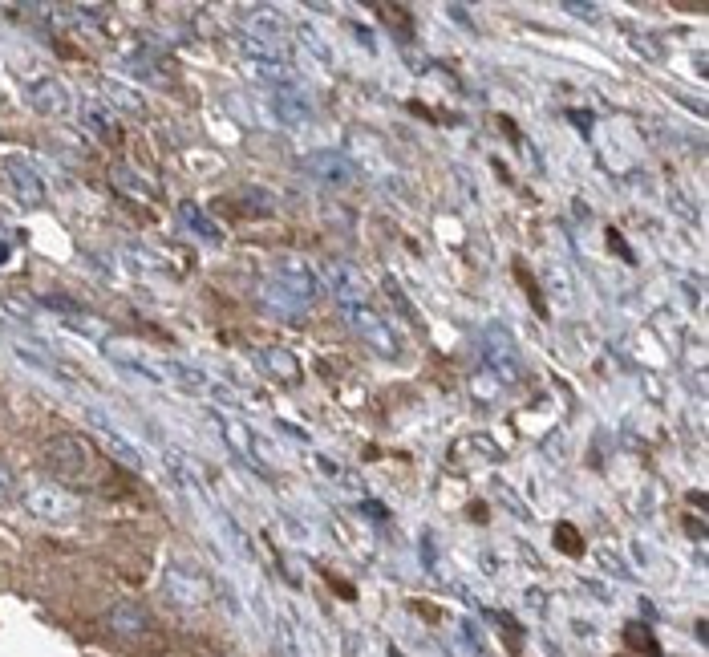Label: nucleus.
<instances>
[{"mask_svg": "<svg viewBox=\"0 0 709 657\" xmlns=\"http://www.w3.org/2000/svg\"><path fill=\"white\" fill-rule=\"evenodd\" d=\"M45 467L57 479L77 483V487L94 483V455L86 451V443L77 434H53L49 438V443H45Z\"/></svg>", "mask_w": 709, "mask_h": 657, "instance_id": "obj_1", "label": "nucleus"}, {"mask_svg": "<svg viewBox=\"0 0 709 657\" xmlns=\"http://www.w3.org/2000/svg\"><path fill=\"white\" fill-rule=\"evenodd\" d=\"M110 179H114V187L118 191H126V195H134V199H150L154 195V187L142 179V171H134L130 163H118L114 171H110Z\"/></svg>", "mask_w": 709, "mask_h": 657, "instance_id": "obj_22", "label": "nucleus"}, {"mask_svg": "<svg viewBox=\"0 0 709 657\" xmlns=\"http://www.w3.org/2000/svg\"><path fill=\"white\" fill-rule=\"evenodd\" d=\"M341 313H345V321L353 325V333L373 349V353H381V357H398V333H393L369 305H341Z\"/></svg>", "mask_w": 709, "mask_h": 657, "instance_id": "obj_4", "label": "nucleus"}, {"mask_svg": "<svg viewBox=\"0 0 709 657\" xmlns=\"http://www.w3.org/2000/svg\"><path fill=\"white\" fill-rule=\"evenodd\" d=\"M300 37L308 41V49H312V53H317L321 61H329V57H333V53H329V45H321V37H317V33H312V29H304Z\"/></svg>", "mask_w": 709, "mask_h": 657, "instance_id": "obj_29", "label": "nucleus"}, {"mask_svg": "<svg viewBox=\"0 0 709 657\" xmlns=\"http://www.w3.org/2000/svg\"><path fill=\"white\" fill-rule=\"evenodd\" d=\"M13 353L29 365V370H41V374H57V361H53V353L49 349H41V345H25V341H13Z\"/></svg>", "mask_w": 709, "mask_h": 657, "instance_id": "obj_23", "label": "nucleus"}, {"mask_svg": "<svg viewBox=\"0 0 709 657\" xmlns=\"http://www.w3.org/2000/svg\"><path fill=\"white\" fill-rule=\"evenodd\" d=\"M272 106H276V118H280V122H292V126H300V122H308V118H312L308 98H304L292 82H284L280 90H272Z\"/></svg>", "mask_w": 709, "mask_h": 657, "instance_id": "obj_15", "label": "nucleus"}, {"mask_svg": "<svg viewBox=\"0 0 709 657\" xmlns=\"http://www.w3.org/2000/svg\"><path fill=\"white\" fill-rule=\"evenodd\" d=\"M29 106L37 114H49V118H65L77 110V94L61 82V78H37L29 86Z\"/></svg>", "mask_w": 709, "mask_h": 657, "instance_id": "obj_8", "label": "nucleus"}, {"mask_svg": "<svg viewBox=\"0 0 709 657\" xmlns=\"http://www.w3.org/2000/svg\"><path fill=\"white\" fill-rule=\"evenodd\" d=\"M483 370L487 374H495L503 386H511V382H519V349H515V341H511V333L507 329H499V325H491L487 333H483Z\"/></svg>", "mask_w": 709, "mask_h": 657, "instance_id": "obj_6", "label": "nucleus"}, {"mask_svg": "<svg viewBox=\"0 0 709 657\" xmlns=\"http://www.w3.org/2000/svg\"><path fill=\"white\" fill-rule=\"evenodd\" d=\"M470 390H475V398H479V402H491V398L503 390V382H499L495 374H487V370H483L475 382H470Z\"/></svg>", "mask_w": 709, "mask_h": 657, "instance_id": "obj_27", "label": "nucleus"}, {"mask_svg": "<svg viewBox=\"0 0 709 657\" xmlns=\"http://www.w3.org/2000/svg\"><path fill=\"white\" fill-rule=\"evenodd\" d=\"M102 90H106V98H110L122 114H130V118H142V114H146V98H142V90H134V86L118 82V78H106Z\"/></svg>", "mask_w": 709, "mask_h": 657, "instance_id": "obj_18", "label": "nucleus"}, {"mask_svg": "<svg viewBox=\"0 0 709 657\" xmlns=\"http://www.w3.org/2000/svg\"><path fill=\"white\" fill-rule=\"evenodd\" d=\"M90 418H94V430H98V443H102V447H106V451H110L122 467H130V471H142V467H146L142 451L130 443V438H126V434H122V430H118V426H114L102 410H90Z\"/></svg>", "mask_w": 709, "mask_h": 657, "instance_id": "obj_10", "label": "nucleus"}, {"mask_svg": "<svg viewBox=\"0 0 709 657\" xmlns=\"http://www.w3.org/2000/svg\"><path fill=\"white\" fill-rule=\"evenodd\" d=\"M106 625H110V633H114V637H122V641H142V637L154 629V621H150L146 605H138V601H118V605L110 609Z\"/></svg>", "mask_w": 709, "mask_h": 657, "instance_id": "obj_11", "label": "nucleus"}, {"mask_svg": "<svg viewBox=\"0 0 709 657\" xmlns=\"http://www.w3.org/2000/svg\"><path fill=\"white\" fill-rule=\"evenodd\" d=\"M159 374H163V382H175V386H183V390H207V378L199 374V370H191V365H183V361H159Z\"/></svg>", "mask_w": 709, "mask_h": 657, "instance_id": "obj_21", "label": "nucleus"}, {"mask_svg": "<svg viewBox=\"0 0 709 657\" xmlns=\"http://www.w3.org/2000/svg\"><path fill=\"white\" fill-rule=\"evenodd\" d=\"M21 503L33 511V516H41V520H73L77 516V503L65 487H57V483H25V491H21Z\"/></svg>", "mask_w": 709, "mask_h": 657, "instance_id": "obj_5", "label": "nucleus"}, {"mask_svg": "<svg viewBox=\"0 0 709 657\" xmlns=\"http://www.w3.org/2000/svg\"><path fill=\"white\" fill-rule=\"evenodd\" d=\"M256 361L264 365L272 378H280V382H296V378H300V361H296L292 349H260Z\"/></svg>", "mask_w": 709, "mask_h": 657, "instance_id": "obj_17", "label": "nucleus"}, {"mask_svg": "<svg viewBox=\"0 0 709 657\" xmlns=\"http://www.w3.org/2000/svg\"><path fill=\"white\" fill-rule=\"evenodd\" d=\"M5 179H9L13 195H17L25 207H41V203H45V179H41L37 167H29L25 159H9V163H5Z\"/></svg>", "mask_w": 709, "mask_h": 657, "instance_id": "obj_12", "label": "nucleus"}, {"mask_svg": "<svg viewBox=\"0 0 709 657\" xmlns=\"http://www.w3.org/2000/svg\"><path fill=\"white\" fill-rule=\"evenodd\" d=\"M543 284H547V297L556 309H572L576 305V276L564 260H551L547 272H543Z\"/></svg>", "mask_w": 709, "mask_h": 657, "instance_id": "obj_14", "label": "nucleus"}, {"mask_svg": "<svg viewBox=\"0 0 709 657\" xmlns=\"http://www.w3.org/2000/svg\"><path fill=\"white\" fill-rule=\"evenodd\" d=\"M276 649H280V657H300V645H296V633H292V625L288 621H276Z\"/></svg>", "mask_w": 709, "mask_h": 657, "instance_id": "obj_26", "label": "nucleus"}, {"mask_svg": "<svg viewBox=\"0 0 709 657\" xmlns=\"http://www.w3.org/2000/svg\"><path fill=\"white\" fill-rule=\"evenodd\" d=\"M122 260H126V268H130L134 276H167V272H171L167 256L150 252V248H142V244H130V248H122Z\"/></svg>", "mask_w": 709, "mask_h": 657, "instance_id": "obj_16", "label": "nucleus"}, {"mask_svg": "<svg viewBox=\"0 0 709 657\" xmlns=\"http://www.w3.org/2000/svg\"><path fill=\"white\" fill-rule=\"evenodd\" d=\"M321 272H325V288L333 292V301H341V305H361V301H365L369 284H365V276H361V268H357V264L329 260Z\"/></svg>", "mask_w": 709, "mask_h": 657, "instance_id": "obj_7", "label": "nucleus"}, {"mask_svg": "<svg viewBox=\"0 0 709 657\" xmlns=\"http://www.w3.org/2000/svg\"><path fill=\"white\" fill-rule=\"evenodd\" d=\"M179 215H183V224H187L191 232H199L203 240H219V236H223V232H219V224H211V219H207L195 203H183V207H179Z\"/></svg>", "mask_w": 709, "mask_h": 657, "instance_id": "obj_25", "label": "nucleus"}, {"mask_svg": "<svg viewBox=\"0 0 709 657\" xmlns=\"http://www.w3.org/2000/svg\"><path fill=\"white\" fill-rule=\"evenodd\" d=\"M244 25H248L252 41H264V45L288 41V21L276 9H244Z\"/></svg>", "mask_w": 709, "mask_h": 657, "instance_id": "obj_13", "label": "nucleus"}, {"mask_svg": "<svg viewBox=\"0 0 709 657\" xmlns=\"http://www.w3.org/2000/svg\"><path fill=\"white\" fill-rule=\"evenodd\" d=\"M300 167H304V175H312V179L325 183V187H349V183L357 179L353 159H345V155H337V151H317V155H308Z\"/></svg>", "mask_w": 709, "mask_h": 657, "instance_id": "obj_9", "label": "nucleus"}, {"mask_svg": "<svg viewBox=\"0 0 709 657\" xmlns=\"http://www.w3.org/2000/svg\"><path fill=\"white\" fill-rule=\"evenodd\" d=\"M82 122H86V130H94V134H114L110 106L98 102V98H86V102H82Z\"/></svg>", "mask_w": 709, "mask_h": 657, "instance_id": "obj_24", "label": "nucleus"}, {"mask_svg": "<svg viewBox=\"0 0 709 657\" xmlns=\"http://www.w3.org/2000/svg\"><path fill=\"white\" fill-rule=\"evenodd\" d=\"M272 284H276V292H284V297L304 313L321 292V272L312 268L304 256H280L276 268H272Z\"/></svg>", "mask_w": 709, "mask_h": 657, "instance_id": "obj_2", "label": "nucleus"}, {"mask_svg": "<svg viewBox=\"0 0 709 657\" xmlns=\"http://www.w3.org/2000/svg\"><path fill=\"white\" fill-rule=\"evenodd\" d=\"M244 65H248L252 78H256L260 86H268V90H280V86L288 82L284 61H272V57H244Z\"/></svg>", "mask_w": 709, "mask_h": 657, "instance_id": "obj_20", "label": "nucleus"}, {"mask_svg": "<svg viewBox=\"0 0 709 657\" xmlns=\"http://www.w3.org/2000/svg\"><path fill=\"white\" fill-rule=\"evenodd\" d=\"M159 589H163V597H167L171 605H179V609H199V605L211 601V580H207L199 568L183 564V560H175V564L163 568Z\"/></svg>", "mask_w": 709, "mask_h": 657, "instance_id": "obj_3", "label": "nucleus"}, {"mask_svg": "<svg viewBox=\"0 0 709 657\" xmlns=\"http://www.w3.org/2000/svg\"><path fill=\"white\" fill-rule=\"evenodd\" d=\"M13 491H17V479H13V471H9L5 463H0V507L13 499Z\"/></svg>", "mask_w": 709, "mask_h": 657, "instance_id": "obj_28", "label": "nucleus"}, {"mask_svg": "<svg viewBox=\"0 0 709 657\" xmlns=\"http://www.w3.org/2000/svg\"><path fill=\"white\" fill-rule=\"evenodd\" d=\"M65 325L73 329V333H86V337H94V341H110L114 337V325L106 321V317H94V313H82V309H73V313H65Z\"/></svg>", "mask_w": 709, "mask_h": 657, "instance_id": "obj_19", "label": "nucleus"}, {"mask_svg": "<svg viewBox=\"0 0 709 657\" xmlns=\"http://www.w3.org/2000/svg\"><path fill=\"white\" fill-rule=\"evenodd\" d=\"M568 13H572V17H588V21H596V9H592V5H568Z\"/></svg>", "mask_w": 709, "mask_h": 657, "instance_id": "obj_30", "label": "nucleus"}]
</instances>
